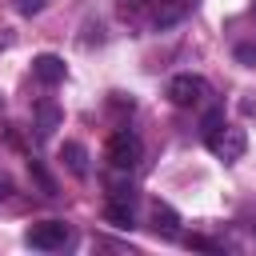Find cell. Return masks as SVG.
Listing matches in <instances>:
<instances>
[{"label": "cell", "instance_id": "1", "mask_svg": "<svg viewBox=\"0 0 256 256\" xmlns=\"http://www.w3.org/2000/svg\"><path fill=\"white\" fill-rule=\"evenodd\" d=\"M204 144H208V152L216 156V160H224V164H232V160H240L244 156V148H248V136H244V128H236V124H216V128H208L204 132Z\"/></svg>", "mask_w": 256, "mask_h": 256}, {"label": "cell", "instance_id": "2", "mask_svg": "<svg viewBox=\"0 0 256 256\" xmlns=\"http://www.w3.org/2000/svg\"><path fill=\"white\" fill-rule=\"evenodd\" d=\"M140 156H144V144H140V136L128 132V128H116V132L108 136V144H104V160H108L116 172H132V168L140 164Z\"/></svg>", "mask_w": 256, "mask_h": 256}, {"label": "cell", "instance_id": "3", "mask_svg": "<svg viewBox=\"0 0 256 256\" xmlns=\"http://www.w3.org/2000/svg\"><path fill=\"white\" fill-rule=\"evenodd\" d=\"M136 4L144 12V24L148 28H172V24H180L192 12L196 0H136Z\"/></svg>", "mask_w": 256, "mask_h": 256}, {"label": "cell", "instance_id": "4", "mask_svg": "<svg viewBox=\"0 0 256 256\" xmlns=\"http://www.w3.org/2000/svg\"><path fill=\"white\" fill-rule=\"evenodd\" d=\"M68 240H72V228L64 220H40V224H32L24 232V244L36 248V252H60Z\"/></svg>", "mask_w": 256, "mask_h": 256}, {"label": "cell", "instance_id": "5", "mask_svg": "<svg viewBox=\"0 0 256 256\" xmlns=\"http://www.w3.org/2000/svg\"><path fill=\"white\" fill-rule=\"evenodd\" d=\"M168 100L176 108H200L208 100V80L204 76H192V72H180L168 80Z\"/></svg>", "mask_w": 256, "mask_h": 256}, {"label": "cell", "instance_id": "6", "mask_svg": "<svg viewBox=\"0 0 256 256\" xmlns=\"http://www.w3.org/2000/svg\"><path fill=\"white\" fill-rule=\"evenodd\" d=\"M32 76H36L40 84H48V88H52V84H60V80H64V60H60V56H52V52H44V56H36V60H32Z\"/></svg>", "mask_w": 256, "mask_h": 256}, {"label": "cell", "instance_id": "7", "mask_svg": "<svg viewBox=\"0 0 256 256\" xmlns=\"http://www.w3.org/2000/svg\"><path fill=\"white\" fill-rule=\"evenodd\" d=\"M152 228L160 236H176L180 232V216L168 208V204H152Z\"/></svg>", "mask_w": 256, "mask_h": 256}, {"label": "cell", "instance_id": "8", "mask_svg": "<svg viewBox=\"0 0 256 256\" xmlns=\"http://www.w3.org/2000/svg\"><path fill=\"white\" fill-rule=\"evenodd\" d=\"M60 160H64L76 176H84V172H88V152H84V144H76V140H68V144L60 148Z\"/></svg>", "mask_w": 256, "mask_h": 256}, {"label": "cell", "instance_id": "9", "mask_svg": "<svg viewBox=\"0 0 256 256\" xmlns=\"http://www.w3.org/2000/svg\"><path fill=\"white\" fill-rule=\"evenodd\" d=\"M56 124H60V108L56 104H40L36 108V136H52Z\"/></svg>", "mask_w": 256, "mask_h": 256}, {"label": "cell", "instance_id": "10", "mask_svg": "<svg viewBox=\"0 0 256 256\" xmlns=\"http://www.w3.org/2000/svg\"><path fill=\"white\" fill-rule=\"evenodd\" d=\"M104 220H108L112 228H132V208H128L124 200H112V204L104 208Z\"/></svg>", "mask_w": 256, "mask_h": 256}, {"label": "cell", "instance_id": "11", "mask_svg": "<svg viewBox=\"0 0 256 256\" xmlns=\"http://www.w3.org/2000/svg\"><path fill=\"white\" fill-rule=\"evenodd\" d=\"M188 248H200V252H220V244H216V240H208V236H192V240H188Z\"/></svg>", "mask_w": 256, "mask_h": 256}, {"label": "cell", "instance_id": "12", "mask_svg": "<svg viewBox=\"0 0 256 256\" xmlns=\"http://www.w3.org/2000/svg\"><path fill=\"white\" fill-rule=\"evenodd\" d=\"M44 8V0H20V12L24 16H32V12H40Z\"/></svg>", "mask_w": 256, "mask_h": 256}, {"label": "cell", "instance_id": "13", "mask_svg": "<svg viewBox=\"0 0 256 256\" xmlns=\"http://www.w3.org/2000/svg\"><path fill=\"white\" fill-rule=\"evenodd\" d=\"M4 188H8V180H4V176H0V196H4Z\"/></svg>", "mask_w": 256, "mask_h": 256}]
</instances>
